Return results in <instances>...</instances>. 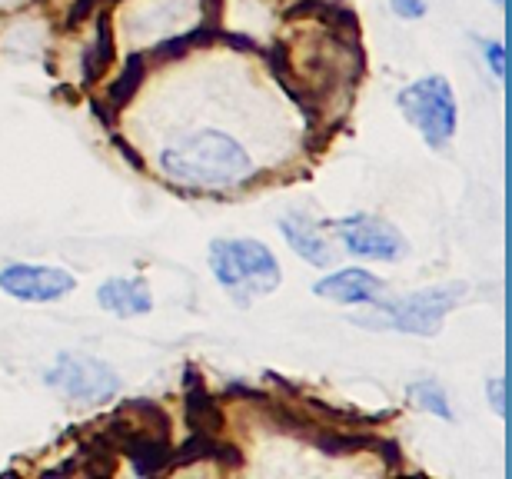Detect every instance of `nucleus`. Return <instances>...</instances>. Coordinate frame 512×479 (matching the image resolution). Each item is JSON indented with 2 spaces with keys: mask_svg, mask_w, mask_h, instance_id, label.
Masks as SVG:
<instances>
[{
  "mask_svg": "<svg viewBox=\"0 0 512 479\" xmlns=\"http://www.w3.org/2000/svg\"><path fill=\"white\" fill-rule=\"evenodd\" d=\"M389 7H393V14L403 20L426 17V0H389Z\"/></svg>",
  "mask_w": 512,
  "mask_h": 479,
  "instance_id": "nucleus-14",
  "label": "nucleus"
},
{
  "mask_svg": "<svg viewBox=\"0 0 512 479\" xmlns=\"http://www.w3.org/2000/svg\"><path fill=\"white\" fill-rule=\"evenodd\" d=\"M0 290L20 303H57L77 290V277L64 267L10 263L0 270Z\"/></svg>",
  "mask_w": 512,
  "mask_h": 479,
  "instance_id": "nucleus-7",
  "label": "nucleus"
},
{
  "mask_svg": "<svg viewBox=\"0 0 512 479\" xmlns=\"http://www.w3.org/2000/svg\"><path fill=\"white\" fill-rule=\"evenodd\" d=\"M323 230H333L343 240V247L360 260L373 263H396L406 257L409 243L389 220L370 217V213H353V217L323 220Z\"/></svg>",
  "mask_w": 512,
  "mask_h": 479,
  "instance_id": "nucleus-6",
  "label": "nucleus"
},
{
  "mask_svg": "<svg viewBox=\"0 0 512 479\" xmlns=\"http://www.w3.org/2000/svg\"><path fill=\"white\" fill-rule=\"evenodd\" d=\"M466 283H439V287H426L416 293H406L399 300H373L366 303V313H356L353 323L363 330H393L409 336H436L443 330L446 317L453 313L466 297Z\"/></svg>",
  "mask_w": 512,
  "mask_h": 479,
  "instance_id": "nucleus-3",
  "label": "nucleus"
},
{
  "mask_svg": "<svg viewBox=\"0 0 512 479\" xmlns=\"http://www.w3.org/2000/svg\"><path fill=\"white\" fill-rule=\"evenodd\" d=\"M383 290V280L373 277L370 270H360V267H346V270H336L330 277L316 280L313 293L330 303H343V307H366L380 297Z\"/></svg>",
  "mask_w": 512,
  "mask_h": 479,
  "instance_id": "nucleus-8",
  "label": "nucleus"
},
{
  "mask_svg": "<svg viewBox=\"0 0 512 479\" xmlns=\"http://www.w3.org/2000/svg\"><path fill=\"white\" fill-rule=\"evenodd\" d=\"M97 303H100V310H107L110 317H117V320L143 317V313L153 310L150 287L143 277H110V280H104L97 287Z\"/></svg>",
  "mask_w": 512,
  "mask_h": 479,
  "instance_id": "nucleus-9",
  "label": "nucleus"
},
{
  "mask_svg": "<svg viewBox=\"0 0 512 479\" xmlns=\"http://www.w3.org/2000/svg\"><path fill=\"white\" fill-rule=\"evenodd\" d=\"M483 57H486V67L493 70V77L506 84V80H509V50H506V44H499V40H486Z\"/></svg>",
  "mask_w": 512,
  "mask_h": 479,
  "instance_id": "nucleus-13",
  "label": "nucleus"
},
{
  "mask_svg": "<svg viewBox=\"0 0 512 479\" xmlns=\"http://www.w3.org/2000/svg\"><path fill=\"white\" fill-rule=\"evenodd\" d=\"M210 270L237 307H250L256 300L270 297L283 283L280 260L260 240H213Z\"/></svg>",
  "mask_w": 512,
  "mask_h": 479,
  "instance_id": "nucleus-2",
  "label": "nucleus"
},
{
  "mask_svg": "<svg viewBox=\"0 0 512 479\" xmlns=\"http://www.w3.org/2000/svg\"><path fill=\"white\" fill-rule=\"evenodd\" d=\"M163 177L180 187H240L247 183L256 167L237 137L223 130H193L183 134L160 154Z\"/></svg>",
  "mask_w": 512,
  "mask_h": 479,
  "instance_id": "nucleus-1",
  "label": "nucleus"
},
{
  "mask_svg": "<svg viewBox=\"0 0 512 479\" xmlns=\"http://www.w3.org/2000/svg\"><path fill=\"white\" fill-rule=\"evenodd\" d=\"M406 396H409V403H413L416 410H426V413L439 416V420L453 423V406H449L446 390L439 386V380H433V376H426V380L413 383L406 390Z\"/></svg>",
  "mask_w": 512,
  "mask_h": 479,
  "instance_id": "nucleus-11",
  "label": "nucleus"
},
{
  "mask_svg": "<svg viewBox=\"0 0 512 479\" xmlns=\"http://www.w3.org/2000/svg\"><path fill=\"white\" fill-rule=\"evenodd\" d=\"M280 233L296 257L306 260L310 267H330L333 263V247L323 237V223H313L300 217V213H290V217L280 220Z\"/></svg>",
  "mask_w": 512,
  "mask_h": 479,
  "instance_id": "nucleus-10",
  "label": "nucleus"
},
{
  "mask_svg": "<svg viewBox=\"0 0 512 479\" xmlns=\"http://www.w3.org/2000/svg\"><path fill=\"white\" fill-rule=\"evenodd\" d=\"M486 400H489V410H493L499 420H509V380L506 376H493L486 383Z\"/></svg>",
  "mask_w": 512,
  "mask_h": 479,
  "instance_id": "nucleus-12",
  "label": "nucleus"
},
{
  "mask_svg": "<svg viewBox=\"0 0 512 479\" xmlns=\"http://www.w3.org/2000/svg\"><path fill=\"white\" fill-rule=\"evenodd\" d=\"M396 107L406 117V124L416 127L419 137L426 140V147L433 150H443L459 127V104L453 84L443 74H429L406 84L396 94Z\"/></svg>",
  "mask_w": 512,
  "mask_h": 479,
  "instance_id": "nucleus-4",
  "label": "nucleus"
},
{
  "mask_svg": "<svg viewBox=\"0 0 512 479\" xmlns=\"http://www.w3.org/2000/svg\"><path fill=\"white\" fill-rule=\"evenodd\" d=\"M493 4H499V7H506V4H509V0H493Z\"/></svg>",
  "mask_w": 512,
  "mask_h": 479,
  "instance_id": "nucleus-15",
  "label": "nucleus"
},
{
  "mask_svg": "<svg viewBox=\"0 0 512 479\" xmlns=\"http://www.w3.org/2000/svg\"><path fill=\"white\" fill-rule=\"evenodd\" d=\"M44 383L84 406L110 403L120 393V376L114 366L84 353H60L54 366L44 373Z\"/></svg>",
  "mask_w": 512,
  "mask_h": 479,
  "instance_id": "nucleus-5",
  "label": "nucleus"
}]
</instances>
